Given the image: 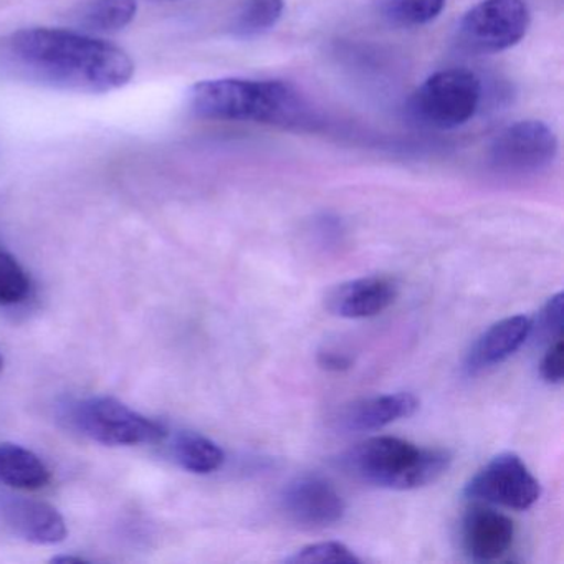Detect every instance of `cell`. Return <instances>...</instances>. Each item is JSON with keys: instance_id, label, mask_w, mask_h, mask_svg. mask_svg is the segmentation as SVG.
I'll return each instance as SVG.
<instances>
[{"instance_id": "1", "label": "cell", "mask_w": 564, "mask_h": 564, "mask_svg": "<svg viewBox=\"0 0 564 564\" xmlns=\"http://www.w3.org/2000/svg\"><path fill=\"white\" fill-rule=\"evenodd\" d=\"M0 62L22 80L75 94H110L134 74L123 48L67 29H22L2 42Z\"/></svg>"}, {"instance_id": "2", "label": "cell", "mask_w": 564, "mask_h": 564, "mask_svg": "<svg viewBox=\"0 0 564 564\" xmlns=\"http://www.w3.org/2000/svg\"><path fill=\"white\" fill-rule=\"evenodd\" d=\"M187 100L196 117L217 121L286 124L303 111L295 88L279 80H204L191 88Z\"/></svg>"}, {"instance_id": "3", "label": "cell", "mask_w": 564, "mask_h": 564, "mask_svg": "<svg viewBox=\"0 0 564 564\" xmlns=\"http://www.w3.org/2000/svg\"><path fill=\"white\" fill-rule=\"evenodd\" d=\"M341 467L365 484L388 490H414L434 484L448 470L451 452L419 447L404 438L381 435L346 451Z\"/></svg>"}, {"instance_id": "4", "label": "cell", "mask_w": 564, "mask_h": 564, "mask_svg": "<svg viewBox=\"0 0 564 564\" xmlns=\"http://www.w3.org/2000/svg\"><path fill=\"white\" fill-rule=\"evenodd\" d=\"M61 417L72 431L111 447L163 444L170 434L163 422L147 417L108 395L68 401L62 408Z\"/></svg>"}, {"instance_id": "5", "label": "cell", "mask_w": 564, "mask_h": 564, "mask_svg": "<svg viewBox=\"0 0 564 564\" xmlns=\"http://www.w3.org/2000/svg\"><path fill=\"white\" fill-rule=\"evenodd\" d=\"M480 98L477 75L464 68H451L424 82L414 95L412 110L422 123L437 130H452L475 117Z\"/></svg>"}, {"instance_id": "6", "label": "cell", "mask_w": 564, "mask_h": 564, "mask_svg": "<svg viewBox=\"0 0 564 564\" xmlns=\"http://www.w3.org/2000/svg\"><path fill=\"white\" fill-rule=\"evenodd\" d=\"M530 28L524 0H484L462 19V44L477 54H497L517 45Z\"/></svg>"}, {"instance_id": "7", "label": "cell", "mask_w": 564, "mask_h": 564, "mask_svg": "<svg viewBox=\"0 0 564 564\" xmlns=\"http://www.w3.org/2000/svg\"><path fill=\"white\" fill-rule=\"evenodd\" d=\"M465 495L470 500L528 510L540 500L541 485L517 454L505 452L468 480Z\"/></svg>"}, {"instance_id": "8", "label": "cell", "mask_w": 564, "mask_h": 564, "mask_svg": "<svg viewBox=\"0 0 564 564\" xmlns=\"http://www.w3.org/2000/svg\"><path fill=\"white\" fill-rule=\"evenodd\" d=\"M556 151L557 140L547 124L536 120L518 121L495 137L490 163L501 173H536L554 160Z\"/></svg>"}, {"instance_id": "9", "label": "cell", "mask_w": 564, "mask_h": 564, "mask_svg": "<svg viewBox=\"0 0 564 564\" xmlns=\"http://www.w3.org/2000/svg\"><path fill=\"white\" fill-rule=\"evenodd\" d=\"M280 505L290 521L305 528L332 527L346 513L339 491L318 475H303L290 481L282 491Z\"/></svg>"}, {"instance_id": "10", "label": "cell", "mask_w": 564, "mask_h": 564, "mask_svg": "<svg viewBox=\"0 0 564 564\" xmlns=\"http://www.w3.org/2000/svg\"><path fill=\"white\" fill-rule=\"evenodd\" d=\"M0 524L14 536L34 544L62 543L68 533L57 508L11 495L0 497Z\"/></svg>"}, {"instance_id": "11", "label": "cell", "mask_w": 564, "mask_h": 564, "mask_svg": "<svg viewBox=\"0 0 564 564\" xmlns=\"http://www.w3.org/2000/svg\"><path fill=\"white\" fill-rule=\"evenodd\" d=\"M398 299V283L389 276H365L335 286L326 296L333 315L365 319L381 315Z\"/></svg>"}, {"instance_id": "12", "label": "cell", "mask_w": 564, "mask_h": 564, "mask_svg": "<svg viewBox=\"0 0 564 564\" xmlns=\"http://www.w3.org/2000/svg\"><path fill=\"white\" fill-rule=\"evenodd\" d=\"M531 328L533 322L524 315L510 316L491 325L475 339L465 356L464 368L467 375H480L507 361L530 338Z\"/></svg>"}, {"instance_id": "13", "label": "cell", "mask_w": 564, "mask_h": 564, "mask_svg": "<svg viewBox=\"0 0 564 564\" xmlns=\"http://www.w3.org/2000/svg\"><path fill=\"white\" fill-rule=\"evenodd\" d=\"M419 409V399L411 392L372 395L343 405L335 415L339 431H378L392 422L411 417Z\"/></svg>"}, {"instance_id": "14", "label": "cell", "mask_w": 564, "mask_h": 564, "mask_svg": "<svg viewBox=\"0 0 564 564\" xmlns=\"http://www.w3.org/2000/svg\"><path fill=\"white\" fill-rule=\"evenodd\" d=\"M514 540V524L507 514L491 508L477 507L465 514L462 544L475 561L500 560Z\"/></svg>"}, {"instance_id": "15", "label": "cell", "mask_w": 564, "mask_h": 564, "mask_svg": "<svg viewBox=\"0 0 564 564\" xmlns=\"http://www.w3.org/2000/svg\"><path fill=\"white\" fill-rule=\"evenodd\" d=\"M51 470L34 452L15 444H0V484L35 491L51 484Z\"/></svg>"}, {"instance_id": "16", "label": "cell", "mask_w": 564, "mask_h": 564, "mask_svg": "<svg viewBox=\"0 0 564 564\" xmlns=\"http://www.w3.org/2000/svg\"><path fill=\"white\" fill-rule=\"evenodd\" d=\"M137 11V0H84L72 19L88 34H113L130 25Z\"/></svg>"}, {"instance_id": "17", "label": "cell", "mask_w": 564, "mask_h": 564, "mask_svg": "<svg viewBox=\"0 0 564 564\" xmlns=\"http://www.w3.org/2000/svg\"><path fill=\"white\" fill-rule=\"evenodd\" d=\"M170 454L181 468L199 475L219 470L226 460V454L213 438L194 431H177L171 438Z\"/></svg>"}, {"instance_id": "18", "label": "cell", "mask_w": 564, "mask_h": 564, "mask_svg": "<svg viewBox=\"0 0 564 564\" xmlns=\"http://www.w3.org/2000/svg\"><path fill=\"white\" fill-rule=\"evenodd\" d=\"M285 11V0H243L232 21L237 37L250 39L275 28Z\"/></svg>"}, {"instance_id": "19", "label": "cell", "mask_w": 564, "mask_h": 564, "mask_svg": "<svg viewBox=\"0 0 564 564\" xmlns=\"http://www.w3.org/2000/svg\"><path fill=\"white\" fill-rule=\"evenodd\" d=\"M445 0H382L381 14L394 28H419L438 18Z\"/></svg>"}, {"instance_id": "20", "label": "cell", "mask_w": 564, "mask_h": 564, "mask_svg": "<svg viewBox=\"0 0 564 564\" xmlns=\"http://www.w3.org/2000/svg\"><path fill=\"white\" fill-rule=\"evenodd\" d=\"M31 293V279L24 267L4 249H0V305L24 302Z\"/></svg>"}, {"instance_id": "21", "label": "cell", "mask_w": 564, "mask_h": 564, "mask_svg": "<svg viewBox=\"0 0 564 564\" xmlns=\"http://www.w3.org/2000/svg\"><path fill=\"white\" fill-rule=\"evenodd\" d=\"M285 561L295 564H352L359 563V557L346 544L338 543V541H325V543L308 544L286 557Z\"/></svg>"}, {"instance_id": "22", "label": "cell", "mask_w": 564, "mask_h": 564, "mask_svg": "<svg viewBox=\"0 0 564 564\" xmlns=\"http://www.w3.org/2000/svg\"><path fill=\"white\" fill-rule=\"evenodd\" d=\"M533 322V319H531ZM538 332L541 338L547 343L563 336V293H556L547 300L538 318L533 322L531 333Z\"/></svg>"}, {"instance_id": "23", "label": "cell", "mask_w": 564, "mask_h": 564, "mask_svg": "<svg viewBox=\"0 0 564 564\" xmlns=\"http://www.w3.org/2000/svg\"><path fill=\"white\" fill-rule=\"evenodd\" d=\"M563 336H560V338L547 343L546 352H544L540 362V375L541 378H543L544 381L550 382V384H560V382L563 381Z\"/></svg>"}, {"instance_id": "24", "label": "cell", "mask_w": 564, "mask_h": 564, "mask_svg": "<svg viewBox=\"0 0 564 564\" xmlns=\"http://www.w3.org/2000/svg\"><path fill=\"white\" fill-rule=\"evenodd\" d=\"M318 362L322 368L328 369V371H345V369L351 368V359L343 352L325 351L319 352Z\"/></svg>"}, {"instance_id": "25", "label": "cell", "mask_w": 564, "mask_h": 564, "mask_svg": "<svg viewBox=\"0 0 564 564\" xmlns=\"http://www.w3.org/2000/svg\"><path fill=\"white\" fill-rule=\"evenodd\" d=\"M54 563H87V561L84 560V557L80 556H55Z\"/></svg>"}, {"instance_id": "26", "label": "cell", "mask_w": 564, "mask_h": 564, "mask_svg": "<svg viewBox=\"0 0 564 564\" xmlns=\"http://www.w3.org/2000/svg\"><path fill=\"white\" fill-rule=\"evenodd\" d=\"M4 369V358H2V355H0V371Z\"/></svg>"}]
</instances>
